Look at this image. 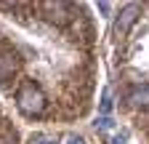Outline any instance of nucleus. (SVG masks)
Wrapping results in <instances>:
<instances>
[{
    "mask_svg": "<svg viewBox=\"0 0 149 144\" xmlns=\"http://www.w3.org/2000/svg\"><path fill=\"white\" fill-rule=\"evenodd\" d=\"M16 107L24 115H40L45 110V96L35 83H24L19 88V94H16Z\"/></svg>",
    "mask_w": 149,
    "mask_h": 144,
    "instance_id": "nucleus-1",
    "label": "nucleus"
},
{
    "mask_svg": "<svg viewBox=\"0 0 149 144\" xmlns=\"http://www.w3.org/2000/svg\"><path fill=\"white\" fill-rule=\"evenodd\" d=\"M16 69H19L16 53H13L11 48H0V83H6L8 78H13Z\"/></svg>",
    "mask_w": 149,
    "mask_h": 144,
    "instance_id": "nucleus-2",
    "label": "nucleus"
},
{
    "mask_svg": "<svg viewBox=\"0 0 149 144\" xmlns=\"http://www.w3.org/2000/svg\"><path fill=\"white\" fill-rule=\"evenodd\" d=\"M43 8H45V13H48V22L67 24V22L72 19V6H69V3H45Z\"/></svg>",
    "mask_w": 149,
    "mask_h": 144,
    "instance_id": "nucleus-3",
    "label": "nucleus"
},
{
    "mask_svg": "<svg viewBox=\"0 0 149 144\" xmlns=\"http://www.w3.org/2000/svg\"><path fill=\"white\" fill-rule=\"evenodd\" d=\"M139 13H141V6H139V3H128V6L120 11V16H117V32H120V35L128 32V27L139 19Z\"/></svg>",
    "mask_w": 149,
    "mask_h": 144,
    "instance_id": "nucleus-4",
    "label": "nucleus"
},
{
    "mask_svg": "<svg viewBox=\"0 0 149 144\" xmlns=\"http://www.w3.org/2000/svg\"><path fill=\"white\" fill-rule=\"evenodd\" d=\"M128 99H130L133 107H144V110H149V85H136Z\"/></svg>",
    "mask_w": 149,
    "mask_h": 144,
    "instance_id": "nucleus-5",
    "label": "nucleus"
},
{
    "mask_svg": "<svg viewBox=\"0 0 149 144\" xmlns=\"http://www.w3.org/2000/svg\"><path fill=\"white\" fill-rule=\"evenodd\" d=\"M109 110H112V99H109V94H104V99H101V112H104V117H107Z\"/></svg>",
    "mask_w": 149,
    "mask_h": 144,
    "instance_id": "nucleus-6",
    "label": "nucleus"
},
{
    "mask_svg": "<svg viewBox=\"0 0 149 144\" xmlns=\"http://www.w3.org/2000/svg\"><path fill=\"white\" fill-rule=\"evenodd\" d=\"M32 144H56V141H53V139H48V136H37Z\"/></svg>",
    "mask_w": 149,
    "mask_h": 144,
    "instance_id": "nucleus-7",
    "label": "nucleus"
},
{
    "mask_svg": "<svg viewBox=\"0 0 149 144\" xmlns=\"http://www.w3.org/2000/svg\"><path fill=\"white\" fill-rule=\"evenodd\" d=\"M99 125H101V128H112L115 123H112V117H101V120H99Z\"/></svg>",
    "mask_w": 149,
    "mask_h": 144,
    "instance_id": "nucleus-8",
    "label": "nucleus"
},
{
    "mask_svg": "<svg viewBox=\"0 0 149 144\" xmlns=\"http://www.w3.org/2000/svg\"><path fill=\"white\" fill-rule=\"evenodd\" d=\"M69 144H85L83 139H77V136H69Z\"/></svg>",
    "mask_w": 149,
    "mask_h": 144,
    "instance_id": "nucleus-9",
    "label": "nucleus"
}]
</instances>
